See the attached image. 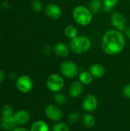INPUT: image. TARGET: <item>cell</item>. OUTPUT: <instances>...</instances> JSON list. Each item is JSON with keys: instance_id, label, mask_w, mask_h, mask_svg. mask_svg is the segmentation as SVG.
<instances>
[{"instance_id": "cell-29", "label": "cell", "mask_w": 130, "mask_h": 131, "mask_svg": "<svg viewBox=\"0 0 130 131\" xmlns=\"http://www.w3.org/2000/svg\"><path fill=\"white\" fill-rule=\"evenodd\" d=\"M4 78H5V74H4V72L0 70V84L3 82L4 81Z\"/></svg>"}, {"instance_id": "cell-13", "label": "cell", "mask_w": 130, "mask_h": 131, "mask_svg": "<svg viewBox=\"0 0 130 131\" xmlns=\"http://www.w3.org/2000/svg\"><path fill=\"white\" fill-rule=\"evenodd\" d=\"M89 71L95 78H100L106 74V69L104 66L99 63L91 64L89 68Z\"/></svg>"}, {"instance_id": "cell-14", "label": "cell", "mask_w": 130, "mask_h": 131, "mask_svg": "<svg viewBox=\"0 0 130 131\" xmlns=\"http://www.w3.org/2000/svg\"><path fill=\"white\" fill-rule=\"evenodd\" d=\"M54 53L57 56L60 58H65L69 54L70 47H68L66 44L58 42L54 48Z\"/></svg>"}, {"instance_id": "cell-19", "label": "cell", "mask_w": 130, "mask_h": 131, "mask_svg": "<svg viewBox=\"0 0 130 131\" xmlns=\"http://www.w3.org/2000/svg\"><path fill=\"white\" fill-rule=\"evenodd\" d=\"M64 35L67 38L72 39L77 36V29L74 25H67L64 29Z\"/></svg>"}, {"instance_id": "cell-15", "label": "cell", "mask_w": 130, "mask_h": 131, "mask_svg": "<svg viewBox=\"0 0 130 131\" xmlns=\"http://www.w3.org/2000/svg\"><path fill=\"white\" fill-rule=\"evenodd\" d=\"M16 123L13 116L2 117L1 121V127L5 130H13L16 127Z\"/></svg>"}, {"instance_id": "cell-24", "label": "cell", "mask_w": 130, "mask_h": 131, "mask_svg": "<svg viewBox=\"0 0 130 131\" xmlns=\"http://www.w3.org/2000/svg\"><path fill=\"white\" fill-rule=\"evenodd\" d=\"M14 115V110L12 107L9 104H5L2 108V117H11Z\"/></svg>"}, {"instance_id": "cell-31", "label": "cell", "mask_w": 130, "mask_h": 131, "mask_svg": "<svg viewBox=\"0 0 130 131\" xmlns=\"http://www.w3.org/2000/svg\"><path fill=\"white\" fill-rule=\"evenodd\" d=\"M126 35L130 39V27L126 30Z\"/></svg>"}, {"instance_id": "cell-25", "label": "cell", "mask_w": 130, "mask_h": 131, "mask_svg": "<svg viewBox=\"0 0 130 131\" xmlns=\"http://www.w3.org/2000/svg\"><path fill=\"white\" fill-rule=\"evenodd\" d=\"M101 8V2L100 0H92L90 5V9L93 14L97 13Z\"/></svg>"}, {"instance_id": "cell-4", "label": "cell", "mask_w": 130, "mask_h": 131, "mask_svg": "<svg viewBox=\"0 0 130 131\" xmlns=\"http://www.w3.org/2000/svg\"><path fill=\"white\" fill-rule=\"evenodd\" d=\"M46 85L50 91L53 93H59L64 87V80L61 74H51L47 79Z\"/></svg>"}, {"instance_id": "cell-27", "label": "cell", "mask_w": 130, "mask_h": 131, "mask_svg": "<svg viewBox=\"0 0 130 131\" xmlns=\"http://www.w3.org/2000/svg\"><path fill=\"white\" fill-rule=\"evenodd\" d=\"M123 94L125 97L130 99V83L126 84L123 88Z\"/></svg>"}, {"instance_id": "cell-22", "label": "cell", "mask_w": 130, "mask_h": 131, "mask_svg": "<svg viewBox=\"0 0 130 131\" xmlns=\"http://www.w3.org/2000/svg\"><path fill=\"white\" fill-rule=\"evenodd\" d=\"M119 2V0H103V8L106 12H110Z\"/></svg>"}, {"instance_id": "cell-3", "label": "cell", "mask_w": 130, "mask_h": 131, "mask_svg": "<svg viewBox=\"0 0 130 131\" xmlns=\"http://www.w3.org/2000/svg\"><path fill=\"white\" fill-rule=\"evenodd\" d=\"M70 49L75 54H83L87 52L91 47V41L84 35H77L70 39L69 44Z\"/></svg>"}, {"instance_id": "cell-11", "label": "cell", "mask_w": 130, "mask_h": 131, "mask_svg": "<svg viewBox=\"0 0 130 131\" xmlns=\"http://www.w3.org/2000/svg\"><path fill=\"white\" fill-rule=\"evenodd\" d=\"M84 91V84L79 81H73L68 89L69 94L71 97L73 98H77L80 97Z\"/></svg>"}, {"instance_id": "cell-2", "label": "cell", "mask_w": 130, "mask_h": 131, "mask_svg": "<svg viewBox=\"0 0 130 131\" xmlns=\"http://www.w3.org/2000/svg\"><path fill=\"white\" fill-rule=\"evenodd\" d=\"M73 18L74 21L81 25L87 26L93 21V13L84 5H77L73 10Z\"/></svg>"}, {"instance_id": "cell-8", "label": "cell", "mask_w": 130, "mask_h": 131, "mask_svg": "<svg viewBox=\"0 0 130 131\" xmlns=\"http://www.w3.org/2000/svg\"><path fill=\"white\" fill-rule=\"evenodd\" d=\"M98 104H99L98 99L95 95L88 94L84 97L82 102V106H83V109L86 113H92L97 110L98 107Z\"/></svg>"}, {"instance_id": "cell-5", "label": "cell", "mask_w": 130, "mask_h": 131, "mask_svg": "<svg viewBox=\"0 0 130 131\" xmlns=\"http://www.w3.org/2000/svg\"><path fill=\"white\" fill-rule=\"evenodd\" d=\"M60 71L62 76L68 79L74 78L79 74L77 65L71 61H65L62 62L60 66Z\"/></svg>"}, {"instance_id": "cell-18", "label": "cell", "mask_w": 130, "mask_h": 131, "mask_svg": "<svg viewBox=\"0 0 130 131\" xmlns=\"http://www.w3.org/2000/svg\"><path fill=\"white\" fill-rule=\"evenodd\" d=\"M30 131H49V127L45 121L39 120L32 124Z\"/></svg>"}, {"instance_id": "cell-20", "label": "cell", "mask_w": 130, "mask_h": 131, "mask_svg": "<svg viewBox=\"0 0 130 131\" xmlns=\"http://www.w3.org/2000/svg\"><path fill=\"white\" fill-rule=\"evenodd\" d=\"M82 120V116L78 111H72L67 118V121L70 124H76Z\"/></svg>"}, {"instance_id": "cell-12", "label": "cell", "mask_w": 130, "mask_h": 131, "mask_svg": "<svg viewBox=\"0 0 130 131\" xmlns=\"http://www.w3.org/2000/svg\"><path fill=\"white\" fill-rule=\"evenodd\" d=\"M13 117L17 125L23 126L27 124L30 121V114L25 110H20L14 114Z\"/></svg>"}, {"instance_id": "cell-10", "label": "cell", "mask_w": 130, "mask_h": 131, "mask_svg": "<svg viewBox=\"0 0 130 131\" xmlns=\"http://www.w3.org/2000/svg\"><path fill=\"white\" fill-rule=\"evenodd\" d=\"M45 14L47 16L53 20H57L61 18L62 15V11L61 7L54 3H49L45 7Z\"/></svg>"}, {"instance_id": "cell-28", "label": "cell", "mask_w": 130, "mask_h": 131, "mask_svg": "<svg viewBox=\"0 0 130 131\" xmlns=\"http://www.w3.org/2000/svg\"><path fill=\"white\" fill-rule=\"evenodd\" d=\"M51 51H52V48L50 47V46H45V47H44V48H43V52H44V54H51Z\"/></svg>"}, {"instance_id": "cell-26", "label": "cell", "mask_w": 130, "mask_h": 131, "mask_svg": "<svg viewBox=\"0 0 130 131\" xmlns=\"http://www.w3.org/2000/svg\"><path fill=\"white\" fill-rule=\"evenodd\" d=\"M32 9L35 12L38 13L42 10V5L39 1H34L32 4Z\"/></svg>"}, {"instance_id": "cell-16", "label": "cell", "mask_w": 130, "mask_h": 131, "mask_svg": "<svg viewBox=\"0 0 130 131\" xmlns=\"http://www.w3.org/2000/svg\"><path fill=\"white\" fill-rule=\"evenodd\" d=\"M78 81H80L84 85H89L93 82V77L90 71H83L78 74Z\"/></svg>"}, {"instance_id": "cell-17", "label": "cell", "mask_w": 130, "mask_h": 131, "mask_svg": "<svg viewBox=\"0 0 130 131\" xmlns=\"http://www.w3.org/2000/svg\"><path fill=\"white\" fill-rule=\"evenodd\" d=\"M82 123L87 128H93L96 124V119L90 113H86L82 117Z\"/></svg>"}, {"instance_id": "cell-9", "label": "cell", "mask_w": 130, "mask_h": 131, "mask_svg": "<svg viewBox=\"0 0 130 131\" xmlns=\"http://www.w3.org/2000/svg\"><path fill=\"white\" fill-rule=\"evenodd\" d=\"M112 25L118 31H123L126 27V18L123 14L120 12H115L112 14L110 18Z\"/></svg>"}, {"instance_id": "cell-7", "label": "cell", "mask_w": 130, "mask_h": 131, "mask_svg": "<svg viewBox=\"0 0 130 131\" xmlns=\"http://www.w3.org/2000/svg\"><path fill=\"white\" fill-rule=\"evenodd\" d=\"M16 87L21 93L27 94L32 90L33 81L32 79L26 74L21 75L16 81Z\"/></svg>"}, {"instance_id": "cell-30", "label": "cell", "mask_w": 130, "mask_h": 131, "mask_svg": "<svg viewBox=\"0 0 130 131\" xmlns=\"http://www.w3.org/2000/svg\"><path fill=\"white\" fill-rule=\"evenodd\" d=\"M12 131H28L26 128L22 127H15Z\"/></svg>"}, {"instance_id": "cell-21", "label": "cell", "mask_w": 130, "mask_h": 131, "mask_svg": "<svg viewBox=\"0 0 130 131\" xmlns=\"http://www.w3.org/2000/svg\"><path fill=\"white\" fill-rule=\"evenodd\" d=\"M54 101L57 106H64L67 103V97L61 93H56L54 96Z\"/></svg>"}, {"instance_id": "cell-1", "label": "cell", "mask_w": 130, "mask_h": 131, "mask_svg": "<svg viewBox=\"0 0 130 131\" xmlns=\"http://www.w3.org/2000/svg\"><path fill=\"white\" fill-rule=\"evenodd\" d=\"M126 45V39L120 31L116 29L107 31L103 36L101 47L109 55H116L122 52Z\"/></svg>"}, {"instance_id": "cell-23", "label": "cell", "mask_w": 130, "mask_h": 131, "mask_svg": "<svg viewBox=\"0 0 130 131\" xmlns=\"http://www.w3.org/2000/svg\"><path fill=\"white\" fill-rule=\"evenodd\" d=\"M52 131H70V128L66 123L60 121L54 125Z\"/></svg>"}, {"instance_id": "cell-6", "label": "cell", "mask_w": 130, "mask_h": 131, "mask_svg": "<svg viewBox=\"0 0 130 131\" xmlns=\"http://www.w3.org/2000/svg\"><path fill=\"white\" fill-rule=\"evenodd\" d=\"M46 117L54 122H60L63 117V111L57 104H48L44 110Z\"/></svg>"}, {"instance_id": "cell-32", "label": "cell", "mask_w": 130, "mask_h": 131, "mask_svg": "<svg viewBox=\"0 0 130 131\" xmlns=\"http://www.w3.org/2000/svg\"><path fill=\"white\" fill-rule=\"evenodd\" d=\"M33 1H38V0H33Z\"/></svg>"}]
</instances>
